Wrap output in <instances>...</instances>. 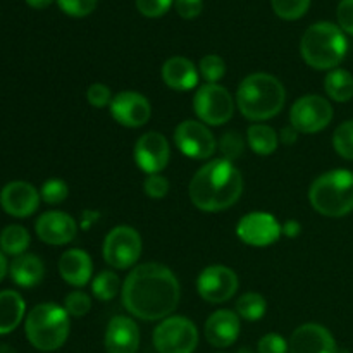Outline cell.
Segmentation results:
<instances>
[{"label": "cell", "instance_id": "1", "mask_svg": "<svg viewBox=\"0 0 353 353\" xmlns=\"http://www.w3.org/2000/svg\"><path fill=\"white\" fill-rule=\"evenodd\" d=\"M124 309L141 321H164L178 309L181 290L174 272L157 262L140 264L121 290Z\"/></svg>", "mask_w": 353, "mask_h": 353}, {"label": "cell", "instance_id": "2", "mask_svg": "<svg viewBox=\"0 0 353 353\" xmlns=\"http://www.w3.org/2000/svg\"><path fill=\"white\" fill-rule=\"evenodd\" d=\"M190 200L203 212H223L243 193V176L233 162L214 159L195 172L190 181Z\"/></svg>", "mask_w": 353, "mask_h": 353}, {"label": "cell", "instance_id": "3", "mask_svg": "<svg viewBox=\"0 0 353 353\" xmlns=\"http://www.w3.org/2000/svg\"><path fill=\"white\" fill-rule=\"evenodd\" d=\"M286 102V90L276 76L254 72L240 83L236 90V107L241 116L262 123L278 116Z\"/></svg>", "mask_w": 353, "mask_h": 353}, {"label": "cell", "instance_id": "4", "mask_svg": "<svg viewBox=\"0 0 353 353\" xmlns=\"http://www.w3.org/2000/svg\"><path fill=\"white\" fill-rule=\"evenodd\" d=\"M348 41L343 30L333 23H316L303 33L300 54L307 65L317 71H333L343 62Z\"/></svg>", "mask_w": 353, "mask_h": 353}, {"label": "cell", "instance_id": "5", "mask_svg": "<svg viewBox=\"0 0 353 353\" xmlns=\"http://www.w3.org/2000/svg\"><path fill=\"white\" fill-rule=\"evenodd\" d=\"M309 202L321 216L343 217L353 210V172L333 169L314 179L309 190Z\"/></svg>", "mask_w": 353, "mask_h": 353}, {"label": "cell", "instance_id": "6", "mask_svg": "<svg viewBox=\"0 0 353 353\" xmlns=\"http://www.w3.org/2000/svg\"><path fill=\"white\" fill-rule=\"evenodd\" d=\"M69 327V314L57 303L33 307L24 323L28 341L40 352L59 350L68 340Z\"/></svg>", "mask_w": 353, "mask_h": 353}, {"label": "cell", "instance_id": "7", "mask_svg": "<svg viewBox=\"0 0 353 353\" xmlns=\"http://www.w3.org/2000/svg\"><path fill=\"white\" fill-rule=\"evenodd\" d=\"M154 347L159 353H193L199 347V330L183 316H169L154 330Z\"/></svg>", "mask_w": 353, "mask_h": 353}, {"label": "cell", "instance_id": "8", "mask_svg": "<svg viewBox=\"0 0 353 353\" xmlns=\"http://www.w3.org/2000/svg\"><path fill=\"white\" fill-rule=\"evenodd\" d=\"M193 110L207 126H223L234 114L233 95L219 83L217 85L205 83L196 90L193 97Z\"/></svg>", "mask_w": 353, "mask_h": 353}, {"label": "cell", "instance_id": "9", "mask_svg": "<svg viewBox=\"0 0 353 353\" xmlns=\"http://www.w3.org/2000/svg\"><path fill=\"white\" fill-rule=\"evenodd\" d=\"M141 236L134 228L116 226L103 240V261L112 269L124 271L137 264L141 255Z\"/></svg>", "mask_w": 353, "mask_h": 353}, {"label": "cell", "instance_id": "10", "mask_svg": "<svg viewBox=\"0 0 353 353\" xmlns=\"http://www.w3.org/2000/svg\"><path fill=\"white\" fill-rule=\"evenodd\" d=\"M333 121V105L326 97L303 95L296 100L290 110V124L299 133L314 134L326 130Z\"/></svg>", "mask_w": 353, "mask_h": 353}, {"label": "cell", "instance_id": "11", "mask_svg": "<svg viewBox=\"0 0 353 353\" xmlns=\"http://www.w3.org/2000/svg\"><path fill=\"white\" fill-rule=\"evenodd\" d=\"M174 143L183 155L193 161H205L217 148L216 138L207 124L193 119L178 124L174 130Z\"/></svg>", "mask_w": 353, "mask_h": 353}, {"label": "cell", "instance_id": "12", "mask_svg": "<svg viewBox=\"0 0 353 353\" xmlns=\"http://www.w3.org/2000/svg\"><path fill=\"white\" fill-rule=\"evenodd\" d=\"M238 276L233 269L226 265H209L200 272L196 279V290L199 295L205 302L217 305V303H226L238 292Z\"/></svg>", "mask_w": 353, "mask_h": 353}, {"label": "cell", "instance_id": "13", "mask_svg": "<svg viewBox=\"0 0 353 353\" xmlns=\"http://www.w3.org/2000/svg\"><path fill=\"white\" fill-rule=\"evenodd\" d=\"M236 234L248 247H269L283 234L281 224L269 212H250L236 224Z\"/></svg>", "mask_w": 353, "mask_h": 353}, {"label": "cell", "instance_id": "14", "mask_svg": "<svg viewBox=\"0 0 353 353\" xmlns=\"http://www.w3.org/2000/svg\"><path fill=\"white\" fill-rule=\"evenodd\" d=\"M171 147L164 134L159 131H148L141 134L134 143V162L147 176L161 174L169 164Z\"/></svg>", "mask_w": 353, "mask_h": 353}, {"label": "cell", "instance_id": "15", "mask_svg": "<svg viewBox=\"0 0 353 353\" xmlns=\"http://www.w3.org/2000/svg\"><path fill=\"white\" fill-rule=\"evenodd\" d=\"M114 121L124 128H141L150 121L152 105L147 97L138 92H121L109 105Z\"/></svg>", "mask_w": 353, "mask_h": 353}, {"label": "cell", "instance_id": "16", "mask_svg": "<svg viewBox=\"0 0 353 353\" xmlns=\"http://www.w3.org/2000/svg\"><path fill=\"white\" fill-rule=\"evenodd\" d=\"M34 231L43 243L61 247L74 240L78 234V223L62 210H48L37 219Z\"/></svg>", "mask_w": 353, "mask_h": 353}, {"label": "cell", "instance_id": "17", "mask_svg": "<svg viewBox=\"0 0 353 353\" xmlns=\"http://www.w3.org/2000/svg\"><path fill=\"white\" fill-rule=\"evenodd\" d=\"M40 193L26 181H12L0 192V205L12 217H30L40 205Z\"/></svg>", "mask_w": 353, "mask_h": 353}, {"label": "cell", "instance_id": "18", "mask_svg": "<svg viewBox=\"0 0 353 353\" xmlns=\"http://www.w3.org/2000/svg\"><path fill=\"white\" fill-rule=\"evenodd\" d=\"M290 353H338L336 341L330 330L321 324H303L293 331L288 343Z\"/></svg>", "mask_w": 353, "mask_h": 353}, {"label": "cell", "instance_id": "19", "mask_svg": "<svg viewBox=\"0 0 353 353\" xmlns=\"http://www.w3.org/2000/svg\"><path fill=\"white\" fill-rule=\"evenodd\" d=\"M103 345L107 353H137L140 347V327L128 316L112 317L107 324Z\"/></svg>", "mask_w": 353, "mask_h": 353}, {"label": "cell", "instance_id": "20", "mask_svg": "<svg viewBox=\"0 0 353 353\" xmlns=\"http://www.w3.org/2000/svg\"><path fill=\"white\" fill-rule=\"evenodd\" d=\"M240 316L233 310L221 309L205 321V338L212 347L228 348L240 336Z\"/></svg>", "mask_w": 353, "mask_h": 353}, {"label": "cell", "instance_id": "21", "mask_svg": "<svg viewBox=\"0 0 353 353\" xmlns=\"http://www.w3.org/2000/svg\"><path fill=\"white\" fill-rule=\"evenodd\" d=\"M59 274L68 285L83 288L92 281V257L81 248H69L59 259Z\"/></svg>", "mask_w": 353, "mask_h": 353}, {"label": "cell", "instance_id": "22", "mask_svg": "<svg viewBox=\"0 0 353 353\" xmlns=\"http://www.w3.org/2000/svg\"><path fill=\"white\" fill-rule=\"evenodd\" d=\"M161 76L162 81L171 90H176V92H190V90L199 85L200 79L199 68L190 59L181 57V55L168 59L162 64Z\"/></svg>", "mask_w": 353, "mask_h": 353}, {"label": "cell", "instance_id": "23", "mask_svg": "<svg viewBox=\"0 0 353 353\" xmlns=\"http://www.w3.org/2000/svg\"><path fill=\"white\" fill-rule=\"evenodd\" d=\"M10 278L17 286L33 288L43 279L45 265L40 257L33 254H23L16 257L10 264Z\"/></svg>", "mask_w": 353, "mask_h": 353}, {"label": "cell", "instance_id": "24", "mask_svg": "<svg viewBox=\"0 0 353 353\" xmlns=\"http://www.w3.org/2000/svg\"><path fill=\"white\" fill-rule=\"evenodd\" d=\"M26 312L23 296L12 290L0 292V334H9L16 330Z\"/></svg>", "mask_w": 353, "mask_h": 353}, {"label": "cell", "instance_id": "25", "mask_svg": "<svg viewBox=\"0 0 353 353\" xmlns=\"http://www.w3.org/2000/svg\"><path fill=\"white\" fill-rule=\"evenodd\" d=\"M247 143L254 154L271 155L278 148L279 134L269 124L255 123L247 130Z\"/></svg>", "mask_w": 353, "mask_h": 353}, {"label": "cell", "instance_id": "26", "mask_svg": "<svg viewBox=\"0 0 353 353\" xmlns=\"http://www.w3.org/2000/svg\"><path fill=\"white\" fill-rule=\"evenodd\" d=\"M324 92L334 102H348L353 99V74L345 69H333L324 79Z\"/></svg>", "mask_w": 353, "mask_h": 353}, {"label": "cell", "instance_id": "27", "mask_svg": "<svg viewBox=\"0 0 353 353\" xmlns=\"http://www.w3.org/2000/svg\"><path fill=\"white\" fill-rule=\"evenodd\" d=\"M30 233L26 228L19 226V224H10V226L3 228V231L0 233V248L3 254L14 255V257L23 255L30 247Z\"/></svg>", "mask_w": 353, "mask_h": 353}, {"label": "cell", "instance_id": "28", "mask_svg": "<svg viewBox=\"0 0 353 353\" xmlns=\"http://www.w3.org/2000/svg\"><path fill=\"white\" fill-rule=\"evenodd\" d=\"M121 290H123L121 279L114 271H102L92 279V293L100 302L114 300Z\"/></svg>", "mask_w": 353, "mask_h": 353}, {"label": "cell", "instance_id": "29", "mask_svg": "<svg viewBox=\"0 0 353 353\" xmlns=\"http://www.w3.org/2000/svg\"><path fill=\"white\" fill-rule=\"evenodd\" d=\"M265 310H268V302L261 293H245L236 302V314L241 319L250 321V323L261 321L265 316Z\"/></svg>", "mask_w": 353, "mask_h": 353}, {"label": "cell", "instance_id": "30", "mask_svg": "<svg viewBox=\"0 0 353 353\" xmlns=\"http://www.w3.org/2000/svg\"><path fill=\"white\" fill-rule=\"evenodd\" d=\"M199 72L203 81L210 83V85H217L226 74V64H224L223 57L216 54H209L200 59Z\"/></svg>", "mask_w": 353, "mask_h": 353}, {"label": "cell", "instance_id": "31", "mask_svg": "<svg viewBox=\"0 0 353 353\" xmlns=\"http://www.w3.org/2000/svg\"><path fill=\"white\" fill-rule=\"evenodd\" d=\"M333 147L340 157L353 161V119L345 121L334 130Z\"/></svg>", "mask_w": 353, "mask_h": 353}, {"label": "cell", "instance_id": "32", "mask_svg": "<svg viewBox=\"0 0 353 353\" xmlns=\"http://www.w3.org/2000/svg\"><path fill=\"white\" fill-rule=\"evenodd\" d=\"M276 16L286 21H295L305 16L310 7V0H271Z\"/></svg>", "mask_w": 353, "mask_h": 353}, {"label": "cell", "instance_id": "33", "mask_svg": "<svg viewBox=\"0 0 353 353\" xmlns=\"http://www.w3.org/2000/svg\"><path fill=\"white\" fill-rule=\"evenodd\" d=\"M64 309L71 317H85L92 310V299L83 290H74L64 299Z\"/></svg>", "mask_w": 353, "mask_h": 353}, {"label": "cell", "instance_id": "34", "mask_svg": "<svg viewBox=\"0 0 353 353\" xmlns=\"http://www.w3.org/2000/svg\"><path fill=\"white\" fill-rule=\"evenodd\" d=\"M69 195V186L68 183L62 181V179L52 178L48 181L43 183L40 190V196L45 203L48 205H59V203L64 202Z\"/></svg>", "mask_w": 353, "mask_h": 353}, {"label": "cell", "instance_id": "35", "mask_svg": "<svg viewBox=\"0 0 353 353\" xmlns=\"http://www.w3.org/2000/svg\"><path fill=\"white\" fill-rule=\"evenodd\" d=\"M219 148H221V154H223V159L226 161L233 162L243 154V148H245V140L240 133L236 131H230V133L223 134L219 141Z\"/></svg>", "mask_w": 353, "mask_h": 353}, {"label": "cell", "instance_id": "36", "mask_svg": "<svg viewBox=\"0 0 353 353\" xmlns=\"http://www.w3.org/2000/svg\"><path fill=\"white\" fill-rule=\"evenodd\" d=\"M112 99V92H110L109 86L103 85V83H92V85L88 86V90H86V100H88L90 105L95 107V109H103V107L110 105Z\"/></svg>", "mask_w": 353, "mask_h": 353}, {"label": "cell", "instance_id": "37", "mask_svg": "<svg viewBox=\"0 0 353 353\" xmlns=\"http://www.w3.org/2000/svg\"><path fill=\"white\" fill-rule=\"evenodd\" d=\"M57 3L68 16L72 17L90 16L97 7V0H57Z\"/></svg>", "mask_w": 353, "mask_h": 353}, {"label": "cell", "instance_id": "38", "mask_svg": "<svg viewBox=\"0 0 353 353\" xmlns=\"http://www.w3.org/2000/svg\"><path fill=\"white\" fill-rule=\"evenodd\" d=\"M169 188H171V185H169L168 179L161 174L147 176L143 181L145 195L150 196V199H155V200H161V199H164V196H168Z\"/></svg>", "mask_w": 353, "mask_h": 353}, {"label": "cell", "instance_id": "39", "mask_svg": "<svg viewBox=\"0 0 353 353\" xmlns=\"http://www.w3.org/2000/svg\"><path fill=\"white\" fill-rule=\"evenodd\" d=\"M257 353H288V343L281 334L269 333L259 341Z\"/></svg>", "mask_w": 353, "mask_h": 353}, {"label": "cell", "instance_id": "40", "mask_svg": "<svg viewBox=\"0 0 353 353\" xmlns=\"http://www.w3.org/2000/svg\"><path fill=\"white\" fill-rule=\"evenodd\" d=\"M172 6V0H137V9L145 17H161L164 16Z\"/></svg>", "mask_w": 353, "mask_h": 353}, {"label": "cell", "instance_id": "41", "mask_svg": "<svg viewBox=\"0 0 353 353\" xmlns=\"http://www.w3.org/2000/svg\"><path fill=\"white\" fill-rule=\"evenodd\" d=\"M338 26L345 33L353 34V0H341L336 10Z\"/></svg>", "mask_w": 353, "mask_h": 353}, {"label": "cell", "instance_id": "42", "mask_svg": "<svg viewBox=\"0 0 353 353\" xmlns=\"http://www.w3.org/2000/svg\"><path fill=\"white\" fill-rule=\"evenodd\" d=\"M176 12L183 19H195L203 9V0H174Z\"/></svg>", "mask_w": 353, "mask_h": 353}, {"label": "cell", "instance_id": "43", "mask_svg": "<svg viewBox=\"0 0 353 353\" xmlns=\"http://www.w3.org/2000/svg\"><path fill=\"white\" fill-rule=\"evenodd\" d=\"M281 231H283V234H285V236L296 238L300 233H302V226H300L299 221L290 219V221H286L285 224H281Z\"/></svg>", "mask_w": 353, "mask_h": 353}, {"label": "cell", "instance_id": "44", "mask_svg": "<svg viewBox=\"0 0 353 353\" xmlns=\"http://www.w3.org/2000/svg\"><path fill=\"white\" fill-rule=\"evenodd\" d=\"M299 131L290 124V128H283L281 134H279V141L285 145H293L296 140H299Z\"/></svg>", "mask_w": 353, "mask_h": 353}, {"label": "cell", "instance_id": "45", "mask_svg": "<svg viewBox=\"0 0 353 353\" xmlns=\"http://www.w3.org/2000/svg\"><path fill=\"white\" fill-rule=\"evenodd\" d=\"M52 2H54V0H26L28 6L33 7V9H45V7L50 6Z\"/></svg>", "mask_w": 353, "mask_h": 353}, {"label": "cell", "instance_id": "46", "mask_svg": "<svg viewBox=\"0 0 353 353\" xmlns=\"http://www.w3.org/2000/svg\"><path fill=\"white\" fill-rule=\"evenodd\" d=\"M6 274H7V261L6 257H3V252H0V281L6 278Z\"/></svg>", "mask_w": 353, "mask_h": 353}, {"label": "cell", "instance_id": "47", "mask_svg": "<svg viewBox=\"0 0 353 353\" xmlns=\"http://www.w3.org/2000/svg\"><path fill=\"white\" fill-rule=\"evenodd\" d=\"M0 353H17L12 347L9 345H0Z\"/></svg>", "mask_w": 353, "mask_h": 353}]
</instances>
